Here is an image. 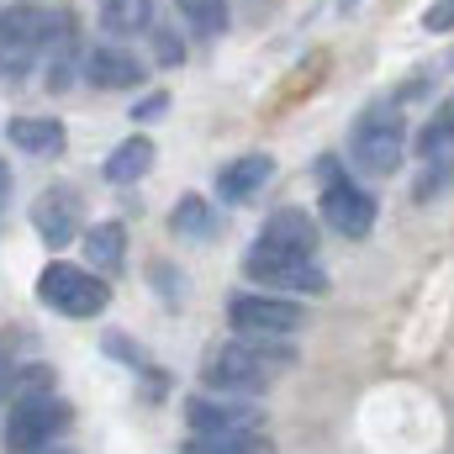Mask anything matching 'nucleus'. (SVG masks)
<instances>
[{
  "instance_id": "nucleus-18",
  "label": "nucleus",
  "mask_w": 454,
  "mask_h": 454,
  "mask_svg": "<svg viewBox=\"0 0 454 454\" xmlns=\"http://www.w3.org/2000/svg\"><path fill=\"white\" fill-rule=\"evenodd\" d=\"M212 227H217V217H212L207 196H180V201H175V212H169V232H175V238L207 243V238H212Z\"/></svg>"
},
{
  "instance_id": "nucleus-11",
  "label": "nucleus",
  "mask_w": 454,
  "mask_h": 454,
  "mask_svg": "<svg viewBox=\"0 0 454 454\" xmlns=\"http://www.w3.org/2000/svg\"><path fill=\"white\" fill-rule=\"evenodd\" d=\"M270 180H275V159H270V153H238L232 164L217 169V196L232 201V207H243V201H254Z\"/></svg>"
},
{
  "instance_id": "nucleus-9",
  "label": "nucleus",
  "mask_w": 454,
  "mask_h": 454,
  "mask_svg": "<svg viewBox=\"0 0 454 454\" xmlns=\"http://www.w3.org/2000/svg\"><path fill=\"white\" fill-rule=\"evenodd\" d=\"M323 223L339 238H370L375 227V196L354 180H328L323 185Z\"/></svg>"
},
{
  "instance_id": "nucleus-23",
  "label": "nucleus",
  "mask_w": 454,
  "mask_h": 454,
  "mask_svg": "<svg viewBox=\"0 0 454 454\" xmlns=\"http://www.w3.org/2000/svg\"><path fill=\"white\" fill-rule=\"evenodd\" d=\"M153 32V59L164 64V69H175L180 59H185V43H180V32H169V27H148Z\"/></svg>"
},
{
  "instance_id": "nucleus-13",
  "label": "nucleus",
  "mask_w": 454,
  "mask_h": 454,
  "mask_svg": "<svg viewBox=\"0 0 454 454\" xmlns=\"http://www.w3.org/2000/svg\"><path fill=\"white\" fill-rule=\"evenodd\" d=\"M85 80L96 90H132L143 80V64L132 53H121V48H90L85 53Z\"/></svg>"
},
{
  "instance_id": "nucleus-30",
  "label": "nucleus",
  "mask_w": 454,
  "mask_h": 454,
  "mask_svg": "<svg viewBox=\"0 0 454 454\" xmlns=\"http://www.w3.org/2000/svg\"><path fill=\"white\" fill-rule=\"evenodd\" d=\"M450 64H454V59H450Z\"/></svg>"
},
{
  "instance_id": "nucleus-21",
  "label": "nucleus",
  "mask_w": 454,
  "mask_h": 454,
  "mask_svg": "<svg viewBox=\"0 0 454 454\" xmlns=\"http://www.w3.org/2000/svg\"><path fill=\"white\" fill-rule=\"evenodd\" d=\"M175 5H180V16H185V27L196 37H223V27H227L223 0H175Z\"/></svg>"
},
{
  "instance_id": "nucleus-20",
  "label": "nucleus",
  "mask_w": 454,
  "mask_h": 454,
  "mask_svg": "<svg viewBox=\"0 0 454 454\" xmlns=\"http://www.w3.org/2000/svg\"><path fill=\"white\" fill-rule=\"evenodd\" d=\"M450 153H454V106H439L418 132V159L428 164V159H450Z\"/></svg>"
},
{
  "instance_id": "nucleus-22",
  "label": "nucleus",
  "mask_w": 454,
  "mask_h": 454,
  "mask_svg": "<svg viewBox=\"0 0 454 454\" xmlns=\"http://www.w3.org/2000/svg\"><path fill=\"white\" fill-rule=\"evenodd\" d=\"M450 180H454V153L450 159H428L423 175H418V191H412V196H418V201H434L439 191H450Z\"/></svg>"
},
{
  "instance_id": "nucleus-5",
  "label": "nucleus",
  "mask_w": 454,
  "mask_h": 454,
  "mask_svg": "<svg viewBox=\"0 0 454 454\" xmlns=\"http://www.w3.org/2000/svg\"><path fill=\"white\" fill-rule=\"evenodd\" d=\"M407 153V121L396 106H370L348 132V164L359 175H391Z\"/></svg>"
},
{
  "instance_id": "nucleus-17",
  "label": "nucleus",
  "mask_w": 454,
  "mask_h": 454,
  "mask_svg": "<svg viewBox=\"0 0 454 454\" xmlns=\"http://www.w3.org/2000/svg\"><path fill=\"white\" fill-rule=\"evenodd\" d=\"M101 27L112 37H132L153 27V0H101Z\"/></svg>"
},
{
  "instance_id": "nucleus-27",
  "label": "nucleus",
  "mask_w": 454,
  "mask_h": 454,
  "mask_svg": "<svg viewBox=\"0 0 454 454\" xmlns=\"http://www.w3.org/2000/svg\"><path fill=\"white\" fill-rule=\"evenodd\" d=\"M11 191V169H5V153H0V196Z\"/></svg>"
},
{
  "instance_id": "nucleus-4",
  "label": "nucleus",
  "mask_w": 454,
  "mask_h": 454,
  "mask_svg": "<svg viewBox=\"0 0 454 454\" xmlns=\"http://www.w3.org/2000/svg\"><path fill=\"white\" fill-rule=\"evenodd\" d=\"M37 301L64 312V317H101L112 307V286L90 270V264H69V259H53L43 275H37Z\"/></svg>"
},
{
  "instance_id": "nucleus-24",
  "label": "nucleus",
  "mask_w": 454,
  "mask_h": 454,
  "mask_svg": "<svg viewBox=\"0 0 454 454\" xmlns=\"http://www.w3.org/2000/svg\"><path fill=\"white\" fill-rule=\"evenodd\" d=\"M106 354H116V359H121L127 370H148V354H143L137 343H127L121 333H106Z\"/></svg>"
},
{
  "instance_id": "nucleus-29",
  "label": "nucleus",
  "mask_w": 454,
  "mask_h": 454,
  "mask_svg": "<svg viewBox=\"0 0 454 454\" xmlns=\"http://www.w3.org/2000/svg\"><path fill=\"white\" fill-rule=\"evenodd\" d=\"M0 370H5V364H0Z\"/></svg>"
},
{
  "instance_id": "nucleus-2",
  "label": "nucleus",
  "mask_w": 454,
  "mask_h": 454,
  "mask_svg": "<svg viewBox=\"0 0 454 454\" xmlns=\"http://www.w3.org/2000/svg\"><path fill=\"white\" fill-rule=\"evenodd\" d=\"M317 254V223L301 207H280L270 212V223L259 227V243L243 254V275L270 286L275 275H286L291 264H307Z\"/></svg>"
},
{
  "instance_id": "nucleus-14",
  "label": "nucleus",
  "mask_w": 454,
  "mask_h": 454,
  "mask_svg": "<svg viewBox=\"0 0 454 454\" xmlns=\"http://www.w3.org/2000/svg\"><path fill=\"white\" fill-rule=\"evenodd\" d=\"M185 423L196 434H238L254 423V407H232V402H212V396H191L185 402Z\"/></svg>"
},
{
  "instance_id": "nucleus-6",
  "label": "nucleus",
  "mask_w": 454,
  "mask_h": 454,
  "mask_svg": "<svg viewBox=\"0 0 454 454\" xmlns=\"http://www.w3.org/2000/svg\"><path fill=\"white\" fill-rule=\"evenodd\" d=\"M43 37H48V11L21 0L0 11V80H16L21 69H32L43 59Z\"/></svg>"
},
{
  "instance_id": "nucleus-1",
  "label": "nucleus",
  "mask_w": 454,
  "mask_h": 454,
  "mask_svg": "<svg viewBox=\"0 0 454 454\" xmlns=\"http://www.w3.org/2000/svg\"><path fill=\"white\" fill-rule=\"evenodd\" d=\"M291 364V348L275 339H259V333H243L232 343H217L201 364V386L217 391V396H259L270 386L275 370Z\"/></svg>"
},
{
  "instance_id": "nucleus-8",
  "label": "nucleus",
  "mask_w": 454,
  "mask_h": 454,
  "mask_svg": "<svg viewBox=\"0 0 454 454\" xmlns=\"http://www.w3.org/2000/svg\"><path fill=\"white\" fill-rule=\"evenodd\" d=\"M74 74H85V48H80V27L69 11L48 16V37H43V80L48 90H69Z\"/></svg>"
},
{
  "instance_id": "nucleus-28",
  "label": "nucleus",
  "mask_w": 454,
  "mask_h": 454,
  "mask_svg": "<svg viewBox=\"0 0 454 454\" xmlns=\"http://www.w3.org/2000/svg\"><path fill=\"white\" fill-rule=\"evenodd\" d=\"M37 454H69V450H37Z\"/></svg>"
},
{
  "instance_id": "nucleus-19",
  "label": "nucleus",
  "mask_w": 454,
  "mask_h": 454,
  "mask_svg": "<svg viewBox=\"0 0 454 454\" xmlns=\"http://www.w3.org/2000/svg\"><path fill=\"white\" fill-rule=\"evenodd\" d=\"M180 454H270V444L259 434L238 428V434H196Z\"/></svg>"
},
{
  "instance_id": "nucleus-3",
  "label": "nucleus",
  "mask_w": 454,
  "mask_h": 454,
  "mask_svg": "<svg viewBox=\"0 0 454 454\" xmlns=\"http://www.w3.org/2000/svg\"><path fill=\"white\" fill-rule=\"evenodd\" d=\"M69 423H74V412H69L64 396H53V391H27V396L5 402V450L11 454H37V450H48L59 434H69Z\"/></svg>"
},
{
  "instance_id": "nucleus-10",
  "label": "nucleus",
  "mask_w": 454,
  "mask_h": 454,
  "mask_svg": "<svg viewBox=\"0 0 454 454\" xmlns=\"http://www.w3.org/2000/svg\"><path fill=\"white\" fill-rule=\"evenodd\" d=\"M32 227H37V238L48 243V248H69V243H80V196L69 191V185H53V191H43V201L32 207Z\"/></svg>"
},
{
  "instance_id": "nucleus-16",
  "label": "nucleus",
  "mask_w": 454,
  "mask_h": 454,
  "mask_svg": "<svg viewBox=\"0 0 454 454\" xmlns=\"http://www.w3.org/2000/svg\"><path fill=\"white\" fill-rule=\"evenodd\" d=\"M148 169H153V143H148V137L116 143L112 159H106V180H112V185H132V180H143Z\"/></svg>"
},
{
  "instance_id": "nucleus-7",
  "label": "nucleus",
  "mask_w": 454,
  "mask_h": 454,
  "mask_svg": "<svg viewBox=\"0 0 454 454\" xmlns=\"http://www.w3.org/2000/svg\"><path fill=\"white\" fill-rule=\"evenodd\" d=\"M227 323L238 328V333H259V339H286V333H296L307 317H301V307L296 301H286V296H264V291H238L232 301H227Z\"/></svg>"
},
{
  "instance_id": "nucleus-25",
  "label": "nucleus",
  "mask_w": 454,
  "mask_h": 454,
  "mask_svg": "<svg viewBox=\"0 0 454 454\" xmlns=\"http://www.w3.org/2000/svg\"><path fill=\"white\" fill-rule=\"evenodd\" d=\"M423 27H428V32H450L454 27V0H434V5L423 11Z\"/></svg>"
},
{
  "instance_id": "nucleus-12",
  "label": "nucleus",
  "mask_w": 454,
  "mask_h": 454,
  "mask_svg": "<svg viewBox=\"0 0 454 454\" xmlns=\"http://www.w3.org/2000/svg\"><path fill=\"white\" fill-rule=\"evenodd\" d=\"M5 137H11L21 153H37V159H59L64 143H69V132H64L59 116H16V121L5 127Z\"/></svg>"
},
{
  "instance_id": "nucleus-26",
  "label": "nucleus",
  "mask_w": 454,
  "mask_h": 454,
  "mask_svg": "<svg viewBox=\"0 0 454 454\" xmlns=\"http://www.w3.org/2000/svg\"><path fill=\"white\" fill-rule=\"evenodd\" d=\"M164 112H169V96H164V90H153V96H143V101L132 106V121H159Z\"/></svg>"
},
{
  "instance_id": "nucleus-15",
  "label": "nucleus",
  "mask_w": 454,
  "mask_h": 454,
  "mask_svg": "<svg viewBox=\"0 0 454 454\" xmlns=\"http://www.w3.org/2000/svg\"><path fill=\"white\" fill-rule=\"evenodd\" d=\"M80 243H85V264H90L96 275H116V270H121V254H127L121 223H96L90 232H80Z\"/></svg>"
}]
</instances>
